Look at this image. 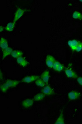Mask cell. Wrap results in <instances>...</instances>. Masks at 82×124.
Listing matches in <instances>:
<instances>
[{
    "label": "cell",
    "mask_w": 82,
    "mask_h": 124,
    "mask_svg": "<svg viewBox=\"0 0 82 124\" xmlns=\"http://www.w3.org/2000/svg\"><path fill=\"white\" fill-rule=\"evenodd\" d=\"M64 65L60 63V65H59V66H58V68H57L56 71L58 72H61L64 69Z\"/></svg>",
    "instance_id": "obj_21"
},
{
    "label": "cell",
    "mask_w": 82,
    "mask_h": 124,
    "mask_svg": "<svg viewBox=\"0 0 82 124\" xmlns=\"http://www.w3.org/2000/svg\"><path fill=\"white\" fill-rule=\"evenodd\" d=\"M23 55V53L21 51L14 50L13 51L11 55L13 58H17L20 57L22 56Z\"/></svg>",
    "instance_id": "obj_14"
},
{
    "label": "cell",
    "mask_w": 82,
    "mask_h": 124,
    "mask_svg": "<svg viewBox=\"0 0 82 124\" xmlns=\"http://www.w3.org/2000/svg\"><path fill=\"white\" fill-rule=\"evenodd\" d=\"M55 60L53 57L50 55H48L46 58V64L47 66L50 68H52L53 64L55 61Z\"/></svg>",
    "instance_id": "obj_7"
},
{
    "label": "cell",
    "mask_w": 82,
    "mask_h": 124,
    "mask_svg": "<svg viewBox=\"0 0 82 124\" xmlns=\"http://www.w3.org/2000/svg\"><path fill=\"white\" fill-rule=\"evenodd\" d=\"M81 96V93L79 92L73 91L68 93V97L71 100H76Z\"/></svg>",
    "instance_id": "obj_6"
},
{
    "label": "cell",
    "mask_w": 82,
    "mask_h": 124,
    "mask_svg": "<svg viewBox=\"0 0 82 124\" xmlns=\"http://www.w3.org/2000/svg\"><path fill=\"white\" fill-rule=\"evenodd\" d=\"M45 95L43 94V93H38L34 96V100L35 101H39L43 100L45 98Z\"/></svg>",
    "instance_id": "obj_18"
},
{
    "label": "cell",
    "mask_w": 82,
    "mask_h": 124,
    "mask_svg": "<svg viewBox=\"0 0 82 124\" xmlns=\"http://www.w3.org/2000/svg\"><path fill=\"white\" fill-rule=\"evenodd\" d=\"M35 84L37 86H40L41 87H43L46 85V84L44 82V81L42 80L41 78L40 79V78L37 79V80L35 81Z\"/></svg>",
    "instance_id": "obj_19"
},
{
    "label": "cell",
    "mask_w": 82,
    "mask_h": 124,
    "mask_svg": "<svg viewBox=\"0 0 82 124\" xmlns=\"http://www.w3.org/2000/svg\"><path fill=\"white\" fill-rule=\"evenodd\" d=\"M82 50V42H81L80 43V44L78 45V46L75 49V51L78 52H79L80 51Z\"/></svg>",
    "instance_id": "obj_22"
},
{
    "label": "cell",
    "mask_w": 82,
    "mask_h": 124,
    "mask_svg": "<svg viewBox=\"0 0 82 124\" xmlns=\"http://www.w3.org/2000/svg\"><path fill=\"white\" fill-rule=\"evenodd\" d=\"M17 63L24 67L27 66L28 64V62L22 56L17 58Z\"/></svg>",
    "instance_id": "obj_11"
},
{
    "label": "cell",
    "mask_w": 82,
    "mask_h": 124,
    "mask_svg": "<svg viewBox=\"0 0 82 124\" xmlns=\"http://www.w3.org/2000/svg\"><path fill=\"white\" fill-rule=\"evenodd\" d=\"M13 50L12 48H7L6 49L3 51V57L2 59H4L5 58H6V57L10 55H11L12 53L13 52Z\"/></svg>",
    "instance_id": "obj_13"
},
{
    "label": "cell",
    "mask_w": 82,
    "mask_h": 124,
    "mask_svg": "<svg viewBox=\"0 0 82 124\" xmlns=\"http://www.w3.org/2000/svg\"><path fill=\"white\" fill-rule=\"evenodd\" d=\"M73 18L77 20H81L82 19V14L79 12L75 11L74 12L73 15H72Z\"/></svg>",
    "instance_id": "obj_17"
},
{
    "label": "cell",
    "mask_w": 82,
    "mask_h": 124,
    "mask_svg": "<svg viewBox=\"0 0 82 124\" xmlns=\"http://www.w3.org/2000/svg\"><path fill=\"white\" fill-rule=\"evenodd\" d=\"M42 93L45 95L51 96L54 93V91L52 88L49 85L45 86L41 90Z\"/></svg>",
    "instance_id": "obj_4"
},
{
    "label": "cell",
    "mask_w": 82,
    "mask_h": 124,
    "mask_svg": "<svg viewBox=\"0 0 82 124\" xmlns=\"http://www.w3.org/2000/svg\"><path fill=\"white\" fill-rule=\"evenodd\" d=\"M16 24L13 22H10L7 24V26H6L5 29L7 30V31H12L14 29V27L15 25Z\"/></svg>",
    "instance_id": "obj_16"
},
{
    "label": "cell",
    "mask_w": 82,
    "mask_h": 124,
    "mask_svg": "<svg viewBox=\"0 0 82 124\" xmlns=\"http://www.w3.org/2000/svg\"><path fill=\"white\" fill-rule=\"evenodd\" d=\"M56 124H64V115L63 111L61 112L59 117L57 119L56 121L55 122Z\"/></svg>",
    "instance_id": "obj_15"
},
{
    "label": "cell",
    "mask_w": 82,
    "mask_h": 124,
    "mask_svg": "<svg viewBox=\"0 0 82 124\" xmlns=\"http://www.w3.org/2000/svg\"><path fill=\"white\" fill-rule=\"evenodd\" d=\"M34 101L32 99H27L22 102V106L25 108L31 107L34 104Z\"/></svg>",
    "instance_id": "obj_10"
},
{
    "label": "cell",
    "mask_w": 82,
    "mask_h": 124,
    "mask_svg": "<svg viewBox=\"0 0 82 124\" xmlns=\"http://www.w3.org/2000/svg\"><path fill=\"white\" fill-rule=\"evenodd\" d=\"M20 82L19 81L13 80L11 79H7L6 81L3 84L0 86V89L2 92H6V91L10 88L15 87L17 86Z\"/></svg>",
    "instance_id": "obj_1"
},
{
    "label": "cell",
    "mask_w": 82,
    "mask_h": 124,
    "mask_svg": "<svg viewBox=\"0 0 82 124\" xmlns=\"http://www.w3.org/2000/svg\"><path fill=\"white\" fill-rule=\"evenodd\" d=\"M81 41H78L77 40H70L68 42V45L70 47L71 49L73 51H75L78 45L80 44Z\"/></svg>",
    "instance_id": "obj_8"
},
{
    "label": "cell",
    "mask_w": 82,
    "mask_h": 124,
    "mask_svg": "<svg viewBox=\"0 0 82 124\" xmlns=\"http://www.w3.org/2000/svg\"><path fill=\"white\" fill-rule=\"evenodd\" d=\"M77 79V80L78 83L81 86H82V77H78Z\"/></svg>",
    "instance_id": "obj_23"
},
{
    "label": "cell",
    "mask_w": 82,
    "mask_h": 124,
    "mask_svg": "<svg viewBox=\"0 0 82 124\" xmlns=\"http://www.w3.org/2000/svg\"><path fill=\"white\" fill-rule=\"evenodd\" d=\"M65 73L68 78L76 79L78 77L77 74L73 70L69 68L65 69Z\"/></svg>",
    "instance_id": "obj_5"
},
{
    "label": "cell",
    "mask_w": 82,
    "mask_h": 124,
    "mask_svg": "<svg viewBox=\"0 0 82 124\" xmlns=\"http://www.w3.org/2000/svg\"><path fill=\"white\" fill-rule=\"evenodd\" d=\"M39 76L38 75H31L25 77L22 79L21 82L26 83H30L33 82L35 81L37 79L39 78Z\"/></svg>",
    "instance_id": "obj_3"
},
{
    "label": "cell",
    "mask_w": 82,
    "mask_h": 124,
    "mask_svg": "<svg viewBox=\"0 0 82 124\" xmlns=\"http://www.w3.org/2000/svg\"><path fill=\"white\" fill-rule=\"evenodd\" d=\"M27 11V10L22 9L20 8L17 9L14 14V19L13 21V23L16 24L17 20H19L22 16L24 14V13Z\"/></svg>",
    "instance_id": "obj_2"
},
{
    "label": "cell",
    "mask_w": 82,
    "mask_h": 124,
    "mask_svg": "<svg viewBox=\"0 0 82 124\" xmlns=\"http://www.w3.org/2000/svg\"><path fill=\"white\" fill-rule=\"evenodd\" d=\"M0 46L2 51L6 49L7 48H8V43L6 39L4 38L3 37H2L1 38L0 42Z\"/></svg>",
    "instance_id": "obj_12"
},
{
    "label": "cell",
    "mask_w": 82,
    "mask_h": 124,
    "mask_svg": "<svg viewBox=\"0 0 82 124\" xmlns=\"http://www.w3.org/2000/svg\"><path fill=\"white\" fill-rule=\"evenodd\" d=\"M60 62H58L57 61H55V63L53 64V67H52V68L55 70H57V68H58L59 65H60Z\"/></svg>",
    "instance_id": "obj_20"
},
{
    "label": "cell",
    "mask_w": 82,
    "mask_h": 124,
    "mask_svg": "<svg viewBox=\"0 0 82 124\" xmlns=\"http://www.w3.org/2000/svg\"><path fill=\"white\" fill-rule=\"evenodd\" d=\"M4 29V28L3 27H2V26H0V31L1 32H2L3 31V30Z\"/></svg>",
    "instance_id": "obj_24"
},
{
    "label": "cell",
    "mask_w": 82,
    "mask_h": 124,
    "mask_svg": "<svg viewBox=\"0 0 82 124\" xmlns=\"http://www.w3.org/2000/svg\"><path fill=\"white\" fill-rule=\"evenodd\" d=\"M41 79L44 81V82L46 84H48L50 79V72L48 70L44 71L41 75Z\"/></svg>",
    "instance_id": "obj_9"
}]
</instances>
